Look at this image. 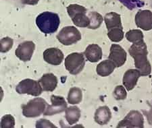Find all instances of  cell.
Here are the masks:
<instances>
[{"label": "cell", "instance_id": "obj_15", "mask_svg": "<svg viewBox=\"0 0 152 128\" xmlns=\"http://www.w3.org/2000/svg\"><path fill=\"white\" fill-rule=\"evenodd\" d=\"M58 78L52 73H45L39 80L43 90L46 92H53L58 86Z\"/></svg>", "mask_w": 152, "mask_h": 128}, {"label": "cell", "instance_id": "obj_24", "mask_svg": "<svg viewBox=\"0 0 152 128\" xmlns=\"http://www.w3.org/2000/svg\"><path fill=\"white\" fill-rule=\"evenodd\" d=\"M123 28H112L107 32V36L110 40L114 42V43H118L124 39V33L123 32Z\"/></svg>", "mask_w": 152, "mask_h": 128}, {"label": "cell", "instance_id": "obj_26", "mask_svg": "<svg viewBox=\"0 0 152 128\" xmlns=\"http://www.w3.org/2000/svg\"><path fill=\"white\" fill-rule=\"evenodd\" d=\"M15 126V119L12 115H6L1 120V128H14Z\"/></svg>", "mask_w": 152, "mask_h": 128}, {"label": "cell", "instance_id": "obj_30", "mask_svg": "<svg viewBox=\"0 0 152 128\" xmlns=\"http://www.w3.org/2000/svg\"><path fill=\"white\" fill-rule=\"evenodd\" d=\"M39 0H21L23 4L30 5V6H35L39 3Z\"/></svg>", "mask_w": 152, "mask_h": 128}, {"label": "cell", "instance_id": "obj_5", "mask_svg": "<svg viewBox=\"0 0 152 128\" xmlns=\"http://www.w3.org/2000/svg\"><path fill=\"white\" fill-rule=\"evenodd\" d=\"M65 68L70 74L77 75L82 72L85 65L84 55L80 53H72L65 60Z\"/></svg>", "mask_w": 152, "mask_h": 128}, {"label": "cell", "instance_id": "obj_6", "mask_svg": "<svg viewBox=\"0 0 152 128\" xmlns=\"http://www.w3.org/2000/svg\"><path fill=\"white\" fill-rule=\"evenodd\" d=\"M56 37L60 43L66 46L77 43L82 39L80 31L76 27L70 26L64 27Z\"/></svg>", "mask_w": 152, "mask_h": 128}, {"label": "cell", "instance_id": "obj_11", "mask_svg": "<svg viewBox=\"0 0 152 128\" xmlns=\"http://www.w3.org/2000/svg\"><path fill=\"white\" fill-rule=\"evenodd\" d=\"M134 20L138 28L145 31L152 30V12L149 9L137 12Z\"/></svg>", "mask_w": 152, "mask_h": 128}, {"label": "cell", "instance_id": "obj_18", "mask_svg": "<svg viewBox=\"0 0 152 128\" xmlns=\"http://www.w3.org/2000/svg\"><path fill=\"white\" fill-rule=\"evenodd\" d=\"M104 22L107 31L115 28H122L121 15L116 12H109L104 16Z\"/></svg>", "mask_w": 152, "mask_h": 128}, {"label": "cell", "instance_id": "obj_4", "mask_svg": "<svg viewBox=\"0 0 152 128\" xmlns=\"http://www.w3.org/2000/svg\"><path fill=\"white\" fill-rule=\"evenodd\" d=\"M48 106V103L43 98H33L26 104L22 105L23 114L24 117L28 118L37 117L44 113Z\"/></svg>", "mask_w": 152, "mask_h": 128}, {"label": "cell", "instance_id": "obj_21", "mask_svg": "<svg viewBox=\"0 0 152 128\" xmlns=\"http://www.w3.org/2000/svg\"><path fill=\"white\" fill-rule=\"evenodd\" d=\"M83 100V92L77 87L71 88L68 92L67 100L71 105H77L81 103Z\"/></svg>", "mask_w": 152, "mask_h": 128}, {"label": "cell", "instance_id": "obj_31", "mask_svg": "<svg viewBox=\"0 0 152 128\" xmlns=\"http://www.w3.org/2000/svg\"><path fill=\"white\" fill-rule=\"evenodd\" d=\"M145 114L147 119H148L149 124L150 125H152V107L150 108V109H149L148 111L145 112Z\"/></svg>", "mask_w": 152, "mask_h": 128}, {"label": "cell", "instance_id": "obj_32", "mask_svg": "<svg viewBox=\"0 0 152 128\" xmlns=\"http://www.w3.org/2000/svg\"><path fill=\"white\" fill-rule=\"evenodd\" d=\"M151 84H152V82H151Z\"/></svg>", "mask_w": 152, "mask_h": 128}, {"label": "cell", "instance_id": "obj_9", "mask_svg": "<svg viewBox=\"0 0 152 128\" xmlns=\"http://www.w3.org/2000/svg\"><path fill=\"white\" fill-rule=\"evenodd\" d=\"M51 105H48L45 111L44 112V116H51V115L59 114L65 111L67 109V103L64 98L60 96H51Z\"/></svg>", "mask_w": 152, "mask_h": 128}, {"label": "cell", "instance_id": "obj_10", "mask_svg": "<svg viewBox=\"0 0 152 128\" xmlns=\"http://www.w3.org/2000/svg\"><path fill=\"white\" fill-rule=\"evenodd\" d=\"M35 49V44L33 41H24L18 45L15 51V54L20 60L26 62L31 60Z\"/></svg>", "mask_w": 152, "mask_h": 128}, {"label": "cell", "instance_id": "obj_22", "mask_svg": "<svg viewBox=\"0 0 152 128\" xmlns=\"http://www.w3.org/2000/svg\"><path fill=\"white\" fill-rule=\"evenodd\" d=\"M89 18V24L87 28L92 30L99 28L104 21L103 16L97 12H91L88 14Z\"/></svg>", "mask_w": 152, "mask_h": 128}, {"label": "cell", "instance_id": "obj_2", "mask_svg": "<svg viewBox=\"0 0 152 128\" xmlns=\"http://www.w3.org/2000/svg\"><path fill=\"white\" fill-rule=\"evenodd\" d=\"M36 24L44 34H52L58 31L60 24V18L58 14L44 12L37 17Z\"/></svg>", "mask_w": 152, "mask_h": 128}, {"label": "cell", "instance_id": "obj_25", "mask_svg": "<svg viewBox=\"0 0 152 128\" xmlns=\"http://www.w3.org/2000/svg\"><path fill=\"white\" fill-rule=\"evenodd\" d=\"M14 41L10 37H4L0 41V51L1 53H6L10 50L13 47Z\"/></svg>", "mask_w": 152, "mask_h": 128}, {"label": "cell", "instance_id": "obj_3", "mask_svg": "<svg viewBox=\"0 0 152 128\" xmlns=\"http://www.w3.org/2000/svg\"><path fill=\"white\" fill-rule=\"evenodd\" d=\"M66 9L75 26L80 28H87L89 24V18L87 16L86 8L78 4H70Z\"/></svg>", "mask_w": 152, "mask_h": 128}, {"label": "cell", "instance_id": "obj_29", "mask_svg": "<svg viewBox=\"0 0 152 128\" xmlns=\"http://www.w3.org/2000/svg\"><path fill=\"white\" fill-rule=\"evenodd\" d=\"M36 127H57L47 119H41L36 123Z\"/></svg>", "mask_w": 152, "mask_h": 128}, {"label": "cell", "instance_id": "obj_19", "mask_svg": "<svg viewBox=\"0 0 152 128\" xmlns=\"http://www.w3.org/2000/svg\"><path fill=\"white\" fill-rule=\"evenodd\" d=\"M116 68L113 61L106 60L100 62L98 64L96 68L97 73L102 77H106L112 74Z\"/></svg>", "mask_w": 152, "mask_h": 128}, {"label": "cell", "instance_id": "obj_23", "mask_svg": "<svg viewBox=\"0 0 152 128\" xmlns=\"http://www.w3.org/2000/svg\"><path fill=\"white\" fill-rule=\"evenodd\" d=\"M125 36L127 40L133 44L141 43L144 41L143 34L141 30L138 29L129 31Z\"/></svg>", "mask_w": 152, "mask_h": 128}, {"label": "cell", "instance_id": "obj_7", "mask_svg": "<svg viewBox=\"0 0 152 128\" xmlns=\"http://www.w3.org/2000/svg\"><path fill=\"white\" fill-rule=\"evenodd\" d=\"M43 90L39 81L32 80L30 78L22 80L16 88V91L18 94H27L33 97H39L41 95Z\"/></svg>", "mask_w": 152, "mask_h": 128}, {"label": "cell", "instance_id": "obj_13", "mask_svg": "<svg viewBox=\"0 0 152 128\" xmlns=\"http://www.w3.org/2000/svg\"><path fill=\"white\" fill-rule=\"evenodd\" d=\"M64 53L58 48L47 49L43 52V60L50 65H59L62 63Z\"/></svg>", "mask_w": 152, "mask_h": 128}, {"label": "cell", "instance_id": "obj_20", "mask_svg": "<svg viewBox=\"0 0 152 128\" xmlns=\"http://www.w3.org/2000/svg\"><path fill=\"white\" fill-rule=\"evenodd\" d=\"M80 110L76 106L68 107L65 111V117L68 124L74 125L79 121L80 118Z\"/></svg>", "mask_w": 152, "mask_h": 128}, {"label": "cell", "instance_id": "obj_27", "mask_svg": "<svg viewBox=\"0 0 152 128\" xmlns=\"http://www.w3.org/2000/svg\"><path fill=\"white\" fill-rule=\"evenodd\" d=\"M113 95L116 100H124L126 99V98L127 97V92L126 90H125V87L120 85L117 86V87L114 88Z\"/></svg>", "mask_w": 152, "mask_h": 128}, {"label": "cell", "instance_id": "obj_12", "mask_svg": "<svg viewBox=\"0 0 152 128\" xmlns=\"http://www.w3.org/2000/svg\"><path fill=\"white\" fill-rule=\"evenodd\" d=\"M127 54L121 45L113 44L110 47L108 60L113 61L116 68H120L124 65L126 61Z\"/></svg>", "mask_w": 152, "mask_h": 128}, {"label": "cell", "instance_id": "obj_16", "mask_svg": "<svg viewBox=\"0 0 152 128\" xmlns=\"http://www.w3.org/2000/svg\"><path fill=\"white\" fill-rule=\"evenodd\" d=\"M112 118V112L107 106H102L96 110L94 120L100 125H107Z\"/></svg>", "mask_w": 152, "mask_h": 128}, {"label": "cell", "instance_id": "obj_28", "mask_svg": "<svg viewBox=\"0 0 152 128\" xmlns=\"http://www.w3.org/2000/svg\"><path fill=\"white\" fill-rule=\"evenodd\" d=\"M118 1L129 9L140 8L143 5V2H141V0H118Z\"/></svg>", "mask_w": 152, "mask_h": 128}, {"label": "cell", "instance_id": "obj_1", "mask_svg": "<svg viewBox=\"0 0 152 128\" xmlns=\"http://www.w3.org/2000/svg\"><path fill=\"white\" fill-rule=\"evenodd\" d=\"M129 53L134 59V66L141 76H148L151 72V63L148 60V47L145 42L133 44L129 49Z\"/></svg>", "mask_w": 152, "mask_h": 128}, {"label": "cell", "instance_id": "obj_8", "mask_svg": "<svg viewBox=\"0 0 152 128\" xmlns=\"http://www.w3.org/2000/svg\"><path fill=\"white\" fill-rule=\"evenodd\" d=\"M117 127H144V119L138 111H131L126 117L118 123Z\"/></svg>", "mask_w": 152, "mask_h": 128}, {"label": "cell", "instance_id": "obj_14", "mask_svg": "<svg viewBox=\"0 0 152 128\" xmlns=\"http://www.w3.org/2000/svg\"><path fill=\"white\" fill-rule=\"evenodd\" d=\"M141 76L140 72L137 69H130L124 73L122 83L128 91H131L136 87L139 78Z\"/></svg>", "mask_w": 152, "mask_h": 128}, {"label": "cell", "instance_id": "obj_17", "mask_svg": "<svg viewBox=\"0 0 152 128\" xmlns=\"http://www.w3.org/2000/svg\"><path fill=\"white\" fill-rule=\"evenodd\" d=\"M87 60L91 63H96L102 59V49L97 44H91L87 46L84 53Z\"/></svg>", "mask_w": 152, "mask_h": 128}]
</instances>
